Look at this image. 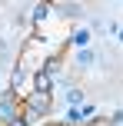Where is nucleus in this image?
<instances>
[{
    "label": "nucleus",
    "mask_w": 123,
    "mask_h": 126,
    "mask_svg": "<svg viewBox=\"0 0 123 126\" xmlns=\"http://www.w3.org/2000/svg\"><path fill=\"white\" fill-rule=\"evenodd\" d=\"M17 120V100H13V93L0 96V126H10Z\"/></svg>",
    "instance_id": "2"
},
{
    "label": "nucleus",
    "mask_w": 123,
    "mask_h": 126,
    "mask_svg": "<svg viewBox=\"0 0 123 126\" xmlns=\"http://www.w3.org/2000/svg\"><path fill=\"white\" fill-rule=\"evenodd\" d=\"M63 96H67V106H70V110H80V106H83V93H80V90L77 86H70V83H67V90H63Z\"/></svg>",
    "instance_id": "5"
},
{
    "label": "nucleus",
    "mask_w": 123,
    "mask_h": 126,
    "mask_svg": "<svg viewBox=\"0 0 123 126\" xmlns=\"http://www.w3.org/2000/svg\"><path fill=\"white\" fill-rule=\"evenodd\" d=\"M117 43H123V27H120V30H117Z\"/></svg>",
    "instance_id": "9"
},
{
    "label": "nucleus",
    "mask_w": 123,
    "mask_h": 126,
    "mask_svg": "<svg viewBox=\"0 0 123 126\" xmlns=\"http://www.w3.org/2000/svg\"><path fill=\"white\" fill-rule=\"evenodd\" d=\"M0 93H3V66H0Z\"/></svg>",
    "instance_id": "10"
},
{
    "label": "nucleus",
    "mask_w": 123,
    "mask_h": 126,
    "mask_svg": "<svg viewBox=\"0 0 123 126\" xmlns=\"http://www.w3.org/2000/svg\"><path fill=\"white\" fill-rule=\"evenodd\" d=\"M50 10H53L50 3H37V7H33V23H40V20H47V17H50Z\"/></svg>",
    "instance_id": "7"
},
{
    "label": "nucleus",
    "mask_w": 123,
    "mask_h": 126,
    "mask_svg": "<svg viewBox=\"0 0 123 126\" xmlns=\"http://www.w3.org/2000/svg\"><path fill=\"white\" fill-rule=\"evenodd\" d=\"M53 10H57L60 17H67V20L70 17H83V3H57Z\"/></svg>",
    "instance_id": "6"
},
{
    "label": "nucleus",
    "mask_w": 123,
    "mask_h": 126,
    "mask_svg": "<svg viewBox=\"0 0 123 126\" xmlns=\"http://www.w3.org/2000/svg\"><path fill=\"white\" fill-rule=\"evenodd\" d=\"M97 57H100V53L93 50V47H87V50H77V53H73V66H77V70H90L93 63H97Z\"/></svg>",
    "instance_id": "3"
},
{
    "label": "nucleus",
    "mask_w": 123,
    "mask_h": 126,
    "mask_svg": "<svg viewBox=\"0 0 123 126\" xmlns=\"http://www.w3.org/2000/svg\"><path fill=\"white\" fill-rule=\"evenodd\" d=\"M27 123H30V120H27V116H23V113H20V116H17V120H13L10 126H27Z\"/></svg>",
    "instance_id": "8"
},
{
    "label": "nucleus",
    "mask_w": 123,
    "mask_h": 126,
    "mask_svg": "<svg viewBox=\"0 0 123 126\" xmlns=\"http://www.w3.org/2000/svg\"><path fill=\"white\" fill-rule=\"evenodd\" d=\"M90 37H93V33L87 30V27H80V30H73V33H70V43L77 47V50H87V47H90Z\"/></svg>",
    "instance_id": "4"
},
{
    "label": "nucleus",
    "mask_w": 123,
    "mask_h": 126,
    "mask_svg": "<svg viewBox=\"0 0 123 126\" xmlns=\"http://www.w3.org/2000/svg\"><path fill=\"white\" fill-rule=\"evenodd\" d=\"M47 113H50V93L33 90V93L27 96V103H23V116L27 120H43Z\"/></svg>",
    "instance_id": "1"
}]
</instances>
